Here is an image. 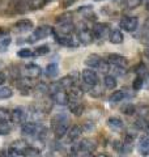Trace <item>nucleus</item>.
Here are the masks:
<instances>
[{
    "mask_svg": "<svg viewBox=\"0 0 149 157\" xmlns=\"http://www.w3.org/2000/svg\"><path fill=\"white\" fill-rule=\"evenodd\" d=\"M26 117H28V113L21 106L14 107V109L11 111V121L13 122V123H17V124L25 123V121H26Z\"/></svg>",
    "mask_w": 149,
    "mask_h": 157,
    "instance_id": "8",
    "label": "nucleus"
},
{
    "mask_svg": "<svg viewBox=\"0 0 149 157\" xmlns=\"http://www.w3.org/2000/svg\"><path fill=\"white\" fill-rule=\"evenodd\" d=\"M78 147H81L82 149H85L88 152H94L97 149V143L94 140H90V139H82L81 141H78Z\"/></svg>",
    "mask_w": 149,
    "mask_h": 157,
    "instance_id": "20",
    "label": "nucleus"
},
{
    "mask_svg": "<svg viewBox=\"0 0 149 157\" xmlns=\"http://www.w3.org/2000/svg\"><path fill=\"white\" fill-rule=\"evenodd\" d=\"M58 72H59V67L56 63H50V64H47L46 67V75L48 77H55L58 75Z\"/></svg>",
    "mask_w": 149,
    "mask_h": 157,
    "instance_id": "26",
    "label": "nucleus"
},
{
    "mask_svg": "<svg viewBox=\"0 0 149 157\" xmlns=\"http://www.w3.org/2000/svg\"><path fill=\"white\" fill-rule=\"evenodd\" d=\"M17 55H18V58H21V59H26V58H32L34 55V52L30 50V48L24 47V48H21V50L17 51Z\"/></svg>",
    "mask_w": 149,
    "mask_h": 157,
    "instance_id": "34",
    "label": "nucleus"
},
{
    "mask_svg": "<svg viewBox=\"0 0 149 157\" xmlns=\"http://www.w3.org/2000/svg\"><path fill=\"white\" fill-rule=\"evenodd\" d=\"M119 26H120L123 30L132 33V32H135L139 26V18L135 16H124V17H122L120 21H119Z\"/></svg>",
    "mask_w": 149,
    "mask_h": 157,
    "instance_id": "3",
    "label": "nucleus"
},
{
    "mask_svg": "<svg viewBox=\"0 0 149 157\" xmlns=\"http://www.w3.org/2000/svg\"><path fill=\"white\" fill-rule=\"evenodd\" d=\"M99 62H101L99 55H97V54H90V55H88L85 59V66L89 68H97Z\"/></svg>",
    "mask_w": 149,
    "mask_h": 157,
    "instance_id": "21",
    "label": "nucleus"
},
{
    "mask_svg": "<svg viewBox=\"0 0 149 157\" xmlns=\"http://www.w3.org/2000/svg\"><path fill=\"white\" fill-rule=\"evenodd\" d=\"M12 96H13V92H12L11 88H8V86L0 88V98H2V100H6V98H9Z\"/></svg>",
    "mask_w": 149,
    "mask_h": 157,
    "instance_id": "36",
    "label": "nucleus"
},
{
    "mask_svg": "<svg viewBox=\"0 0 149 157\" xmlns=\"http://www.w3.org/2000/svg\"><path fill=\"white\" fill-rule=\"evenodd\" d=\"M144 84H145V77H141V76H137L135 80H133V82H132V89L133 90H140V89H143V86H144Z\"/></svg>",
    "mask_w": 149,
    "mask_h": 157,
    "instance_id": "28",
    "label": "nucleus"
},
{
    "mask_svg": "<svg viewBox=\"0 0 149 157\" xmlns=\"http://www.w3.org/2000/svg\"><path fill=\"white\" fill-rule=\"evenodd\" d=\"M28 143L26 141H24V140H14L13 143L11 144V149L13 152H16L17 155H24L25 153V151L28 149Z\"/></svg>",
    "mask_w": 149,
    "mask_h": 157,
    "instance_id": "18",
    "label": "nucleus"
},
{
    "mask_svg": "<svg viewBox=\"0 0 149 157\" xmlns=\"http://www.w3.org/2000/svg\"><path fill=\"white\" fill-rule=\"evenodd\" d=\"M147 131H148V135H149V128H148V130H147Z\"/></svg>",
    "mask_w": 149,
    "mask_h": 157,
    "instance_id": "46",
    "label": "nucleus"
},
{
    "mask_svg": "<svg viewBox=\"0 0 149 157\" xmlns=\"http://www.w3.org/2000/svg\"><path fill=\"white\" fill-rule=\"evenodd\" d=\"M54 33V29L51 26L48 25H42V26H38L36 30H34V33L32 34V38H29V42H36V41H39V39H44L47 38L50 34Z\"/></svg>",
    "mask_w": 149,
    "mask_h": 157,
    "instance_id": "4",
    "label": "nucleus"
},
{
    "mask_svg": "<svg viewBox=\"0 0 149 157\" xmlns=\"http://www.w3.org/2000/svg\"><path fill=\"white\" fill-rule=\"evenodd\" d=\"M12 131V126L8 121H0V135H8Z\"/></svg>",
    "mask_w": 149,
    "mask_h": 157,
    "instance_id": "31",
    "label": "nucleus"
},
{
    "mask_svg": "<svg viewBox=\"0 0 149 157\" xmlns=\"http://www.w3.org/2000/svg\"><path fill=\"white\" fill-rule=\"evenodd\" d=\"M67 106H68L69 111H71L73 115H76V117L82 115L84 110H85V107H84V105L80 102V100H74V98H69Z\"/></svg>",
    "mask_w": 149,
    "mask_h": 157,
    "instance_id": "10",
    "label": "nucleus"
},
{
    "mask_svg": "<svg viewBox=\"0 0 149 157\" xmlns=\"http://www.w3.org/2000/svg\"><path fill=\"white\" fill-rule=\"evenodd\" d=\"M81 134H82V127H81V126H78V124L72 126L71 128L68 130V132H67L68 141H69V143H74L76 140L80 139Z\"/></svg>",
    "mask_w": 149,
    "mask_h": 157,
    "instance_id": "14",
    "label": "nucleus"
},
{
    "mask_svg": "<svg viewBox=\"0 0 149 157\" xmlns=\"http://www.w3.org/2000/svg\"><path fill=\"white\" fill-rule=\"evenodd\" d=\"M107 60L111 66H115V67H124L127 68L128 67V60L127 58H124L120 54H109L107 55Z\"/></svg>",
    "mask_w": 149,
    "mask_h": 157,
    "instance_id": "9",
    "label": "nucleus"
},
{
    "mask_svg": "<svg viewBox=\"0 0 149 157\" xmlns=\"http://www.w3.org/2000/svg\"><path fill=\"white\" fill-rule=\"evenodd\" d=\"M103 81H105V86L107 89H114V88L117 86V78L114 75H106L105 78H103Z\"/></svg>",
    "mask_w": 149,
    "mask_h": 157,
    "instance_id": "27",
    "label": "nucleus"
},
{
    "mask_svg": "<svg viewBox=\"0 0 149 157\" xmlns=\"http://www.w3.org/2000/svg\"><path fill=\"white\" fill-rule=\"evenodd\" d=\"M96 157H109L107 155H103V153H101V155H97Z\"/></svg>",
    "mask_w": 149,
    "mask_h": 157,
    "instance_id": "45",
    "label": "nucleus"
},
{
    "mask_svg": "<svg viewBox=\"0 0 149 157\" xmlns=\"http://www.w3.org/2000/svg\"><path fill=\"white\" fill-rule=\"evenodd\" d=\"M97 70L101 73H103V75H107V73L110 72V70H111V64L109 63L107 59H101V62H99Z\"/></svg>",
    "mask_w": 149,
    "mask_h": 157,
    "instance_id": "24",
    "label": "nucleus"
},
{
    "mask_svg": "<svg viewBox=\"0 0 149 157\" xmlns=\"http://www.w3.org/2000/svg\"><path fill=\"white\" fill-rule=\"evenodd\" d=\"M141 3H143L141 0H123V4L126 6L127 9H133V8H136V7L140 6Z\"/></svg>",
    "mask_w": 149,
    "mask_h": 157,
    "instance_id": "37",
    "label": "nucleus"
},
{
    "mask_svg": "<svg viewBox=\"0 0 149 157\" xmlns=\"http://www.w3.org/2000/svg\"><path fill=\"white\" fill-rule=\"evenodd\" d=\"M33 21L32 20H28V18H24V20H20V21H17L16 24H14V29H16L17 32H28L30 30V29L33 28Z\"/></svg>",
    "mask_w": 149,
    "mask_h": 157,
    "instance_id": "17",
    "label": "nucleus"
},
{
    "mask_svg": "<svg viewBox=\"0 0 149 157\" xmlns=\"http://www.w3.org/2000/svg\"><path fill=\"white\" fill-rule=\"evenodd\" d=\"M24 72L25 75L30 78H37L41 76L42 73V68L39 67L38 64H34V63H30V64H26L24 67Z\"/></svg>",
    "mask_w": 149,
    "mask_h": 157,
    "instance_id": "11",
    "label": "nucleus"
},
{
    "mask_svg": "<svg viewBox=\"0 0 149 157\" xmlns=\"http://www.w3.org/2000/svg\"><path fill=\"white\" fill-rule=\"evenodd\" d=\"M6 80H7L6 73H4V72H0V85H3L4 82H6Z\"/></svg>",
    "mask_w": 149,
    "mask_h": 157,
    "instance_id": "44",
    "label": "nucleus"
},
{
    "mask_svg": "<svg viewBox=\"0 0 149 157\" xmlns=\"http://www.w3.org/2000/svg\"><path fill=\"white\" fill-rule=\"evenodd\" d=\"M42 130V126L36 122H25L21 126V134L25 136H36Z\"/></svg>",
    "mask_w": 149,
    "mask_h": 157,
    "instance_id": "6",
    "label": "nucleus"
},
{
    "mask_svg": "<svg viewBox=\"0 0 149 157\" xmlns=\"http://www.w3.org/2000/svg\"><path fill=\"white\" fill-rule=\"evenodd\" d=\"M92 30H93V36L94 38H97V39H101V41H103V39H109V36H110V32H111V29L110 26L107 25V24L105 22H101V24H96L93 28H92Z\"/></svg>",
    "mask_w": 149,
    "mask_h": 157,
    "instance_id": "2",
    "label": "nucleus"
},
{
    "mask_svg": "<svg viewBox=\"0 0 149 157\" xmlns=\"http://www.w3.org/2000/svg\"><path fill=\"white\" fill-rule=\"evenodd\" d=\"M84 94V90L81 89V86L73 85L71 89H68V96L69 98H74V100H80Z\"/></svg>",
    "mask_w": 149,
    "mask_h": 157,
    "instance_id": "23",
    "label": "nucleus"
},
{
    "mask_svg": "<svg viewBox=\"0 0 149 157\" xmlns=\"http://www.w3.org/2000/svg\"><path fill=\"white\" fill-rule=\"evenodd\" d=\"M107 126L110 127L113 131L120 132L123 130V127H124V123H123V121L120 119V118L111 117V118H109V119H107Z\"/></svg>",
    "mask_w": 149,
    "mask_h": 157,
    "instance_id": "16",
    "label": "nucleus"
},
{
    "mask_svg": "<svg viewBox=\"0 0 149 157\" xmlns=\"http://www.w3.org/2000/svg\"><path fill=\"white\" fill-rule=\"evenodd\" d=\"M59 82H60L63 89H71V88L74 85V78L72 76H64L59 80Z\"/></svg>",
    "mask_w": 149,
    "mask_h": 157,
    "instance_id": "25",
    "label": "nucleus"
},
{
    "mask_svg": "<svg viewBox=\"0 0 149 157\" xmlns=\"http://www.w3.org/2000/svg\"><path fill=\"white\" fill-rule=\"evenodd\" d=\"M42 153L38 148H34V147H28V149L25 151L24 157H41Z\"/></svg>",
    "mask_w": 149,
    "mask_h": 157,
    "instance_id": "29",
    "label": "nucleus"
},
{
    "mask_svg": "<svg viewBox=\"0 0 149 157\" xmlns=\"http://www.w3.org/2000/svg\"><path fill=\"white\" fill-rule=\"evenodd\" d=\"M68 21H72V17L71 14H62L56 18V22L58 24H62V22H68Z\"/></svg>",
    "mask_w": 149,
    "mask_h": 157,
    "instance_id": "43",
    "label": "nucleus"
},
{
    "mask_svg": "<svg viewBox=\"0 0 149 157\" xmlns=\"http://www.w3.org/2000/svg\"><path fill=\"white\" fill-rule=\"evenodd\" d=\"M76 32V26L72 21L58 24V34H63V36H72Z\"/></svg>",
    "mask_w": 149,
    "mask_h": 157,
    "instance_id": "12",
    "label": "nucleus"
},
{
    "mask_svg": "<svg viewBox=\"0 0 149 157\" xmlns=\"http://www.w3.org/2000/svg\"><path fill=\"white\" fill-rule=\"evenodd\" d=\"M141 2H144V0H141Z\"/></svg>",
    "mask_w": 149,
    "mask_h": 157,
    "instance_id": "47",
    "label": "nucleus"
},
{
    "mask_svg": "<svg viewBox=\"0 0 149 157\" xmlns=\"http://www.w3.org/2000/svg\"><path fill=\"white\" fill-rule=\"evenodd\" d=\"M135 73L137 76H141V77H145L148 76V68L144 63H139V64L135 67Z\"/></svg>",
    "mask_w": 149,
    "mask_h": 157,
    "instance_id": "32",
    "label": "nucleus"
},
{
    "mask_svg": "<svg viewBox=\"0 0 149 157\" xmlns=\"http://www.w3.org/2000/svg\"><path fill=\"white\" fill-rule=\"evenodd\" d=\"M11 119V111L8 109H0V121H9Z\"/></svg>",
    "mask_w": 149,
    "mask_h": 157,
    "instance_id": "41",
    "label": "nucleus"
},
{
    "mask_svg": "<svg viewBox=\"0 0 149 157\" xmlns=\"http://www.w3.org/2000/svg\"><path fill=\"white\" fill-rule=\"evenodd\" d=\"M137 149L141 155L149 156V135H143L139 139L137 143Z\"/></svg>",
    "mask_w": 149,
    "mask_h": 157,
    "instance_id": "15",
    "label": "nucleus"
},
{
    "mask_svg": "<svg viewBox=\"0 0 149 157\" xmlns=\"http://www.w3.org/2000/svg\"><path fill=\"white\" fill-rule=\"evenodd\" d=\"M135 126L137 127L139 130H143V131H147L149 128V123H148V119H144V118L139 117L135 121Z\"/></svg>",
    "mask_w": 149,
    "mask_h": 157,
    "instance_id": "33",
    "label": "nucleus"
},
{
    "mask_svg": "<svg viewBox=\"0 0 149 157\" xmlns=\"http://www.w3.org/2000/svg\"><path fill=\"white\" fill-rule=\"evenodd\" d=\"M81 76H82V81L85 82L88 86H94V85H97L98 81H99L98 75L92 70V68H86V70H84L82 73H81Z\"/></svg>",
    "mask_w": 149,
    "mask_h": 157,
    "instance_id": "7",
    "label": "nucleus"
},
{
    "mask_svg": "<svg viewBox=\"0 0 149 157\" xmlns=\"http://www.w3.org/2000/svg\"><path fill=\"white\" fill-rule=\"evenodd\" d=\"M139 113L140 118H144V119H148L149 118V106H141L139 110H136Z\"/></svg>",
    "mask_w": 149,
    "mask_h": 157,
    "instance_id": "40",
    "label": "nucleus"
},
{
    "mask_svg": "<svg viewBox=\"0 0 149 157\" xmlns=\"http://www.w3.org/2000/svg\"><path fill=\"white\" fill-rule=\"evenodd\" d=\"M11 42H12V39L9 38V37L3 38L2 41H0V52H6L8 50L9 45H11Z\"/></svg>",
    "mask_w": 149,
    "mask_h": 157,
    "instance_id": "38",
    "label": "nucleus"
},
{
    "mask_svg": "<svg viewBox=\"0 0 149 157\" xmlns=\"http://www.w3.org/2000/svg\"><path fill=\"white\" fill-rule=\"evenodd\" d=\"M109 41L114 45H120V43L124 41V36L123 33L119 30V29H114V30L110 32V36H109Z\"/></svg>",
    "mask_w": 149,
    "mask_h": 157,
    "instance_id": "19",
    "label": "nucleus"
},
{
    "mask_svg": "<svg viewBox=\"0 0 149 157\" xmlns=\"http://www.w3.org/2000/svg\"><path fill=\"white\" fill-rule=\"evenodd\" d=\"M52 130L54 135L56 139H62L67 135V132L69 130V123H68V118L64 114H58L56 117L52 118Z\"/></svg>",
    "mask_w": 149,
    "mask_h": 157,
    "instance_id": "1",
    "label": "nucleus"
},
{
    "mask_svg": "<svg viewBox=\"0 0 149 157\" xmlns=\"http://www.w3.org/2000/svg\"><path fill=\"white\" fill-rule=\"evenodd\" d=\"M18 155L16 153V152H13L11 148L7 149V151H2L0 152V157H17Z\"/></svg>",
    "mask_w": 149,
    "mask_h": 157,
    "instance_id": "42",
    "label": "nucleus"
},
{
    "mask_svg": "<svg viewBox=\"0 0 149 157\" xmlns=\"http://www.w3.org/2000/svg\"><path fill=\"white\" fill-rule=\"evenodd\" d=\"M126 89H122V90H115L113 92L110 97H109V101L113 102V104H117V102H120L122 100H124L126 98Z\"/></svg>",
    "mask_w": 149,
    "mask_h": 157,
    "instance_id": "22",
    "label": "nucleus"
},
{
    "mask_svg": "<svg viewBox=\"0 0 149 157\" xmlns=\"http://www.w3.org/2000/svg\"><path fill=\"white\" fill-rule=\"evenodd\" d=\"M50 52V47L47 45H42V46H38L34 51V55L37 56H41V55H46V54Z\"/></svg>",
    "mask_w": 149,
    "mask_h": 157,
    "instance_id": "39",
    "label": "nucleus"
},
{
    "mask_svg": "<svg viewBox=\"0 0 149 157\" xmlns=\"http://www.w3.org/2000/svg\"><path fill=\"white\" fill-rule=\"evenodd\" d=\"M89 93H90V96H92V97L98 98V97L103 96L105 90H103L102 88H99V86H97V85H94V86H90V89H89Z\"/></svg>",
    "mask_w": 149,
    "mask_h": 157,
    "instance_id": "35",
    "label": "nucleus"
},
{
    "mask_svg": "<svg viewBox=\"0 0 149 157\" xmlns=\"http://www.w3.org/2000/svg\"><path fill=\"white\" fill-rule=\"evenodd\" d=\"M120 111L126 115H132V114L136 113V106L133 104H126V105H123L120 107Z\"/></svg>",
    "mask_w": 149,
    "mask_h": 157,
    "instance_id": "30",
    "label": "nucleus"
},
{
    "mask_svg": "<svg viewBox=\"0 0 149 157\" xmlns=\"http://www.w3.org/2000/svg\"><path fill=\"white\" fill-rule=\"evenodd\" d=\"M51 98L54 100V102L58 105H60V106H64V105H68V101H69V96H68V93L66 90H58L55 92L54 94H51Z\"/></svg>",
    "mask_w": 149,
    "mask_h": 157,
    "instance_id": "13",
    "label": "nucleus"
},
{
    "mask_svg": "<svg viewBox=\"0 0 149 157\" xmlns=\"http://www.w3.org/2000/svg\"><path fill=\"white\" fill-rule=\"evenodd\" d=\"M77 39L78 42L82 43V45H90L94 39L93 36V30L88 26H82L77 30Z\"/></svg>",
    "mask_w": 149,
    "mask_h": 157,
    "instance_id": "5",
    "label": "nucleus"
}]
</instances>
